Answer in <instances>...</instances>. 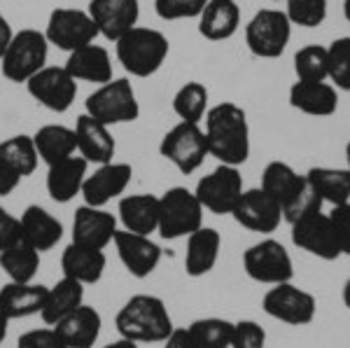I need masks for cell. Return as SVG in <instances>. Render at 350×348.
I'll return each mask as SVG.
<instances>
[{
	"label": "cell",
	"mask_w": 350,
	"mask_h": 348,
	"mask_svg": "<svg viewBox=\"0 0 350 348\" xmlns=\"http://www.w3.org/2000/svg\"><path fill=\"white\" fill-rule=\"evenodd\" d=\"M206 143L208 155L219 164L236 166L245 164L250 157V124L241 105L224 101L206 112Z\"/></svg>",
	"instance_id": "cell-1"
},
{
	"label": "cell",
	"mask_w": 350,
	"mask_h": 348,
	"mask_svg": "<svg viewBox=\"0 0 350 348\" xmlns=\"http://www.w3.org/2000/svg\"><path fill=\"white\" fill-rule=\"evenodd\" d=\"M122 339L135 344H163L175 330L166 304L157 295H133L115 318Z\"/></svg>",
	"instance_id": "cell-2"
},
{
	"label": "cell",
	"mask_w": 350,
	"mask_h": 348,
	"mask_svg": "<svg viewBox=\"0 0 350 348\" xmlns=\"http://www.w3.org/2000/svg\"><path fill=\"white\" fill-rule=\"evenodd\" d=\"M117 47V61L122 68L131 72L133 77H150L163 66L171 44L168 38L157 28L135 26L126 36H122L115 42Z\"/></svg>",
	"instance_id": "cell-3"
},
{
	"label": "cell",
	"mask_w": 350,
	"mask_h": 348,
	"mask_svg": "<svg viewBox=\"0 0 350 348\" xmlns=\"http://www.w3.org/2000/svg\"><path fill=\"white\" fill-rule=\"evenodd\" d=\"M203 206L187 187H171L159 196V232L161 239H187L203 227Z\"/></svg>",
	"instance_id": "cell-4"
},
{
	"label": "cell",
	"mask_w": 350,
	"mask_h": 348,
	"mask_svg": "<svg viewBox=\"0 0 350 348\" xmlns=\"http://www.w3.org/2000/svg\"><path fill=\"white\" fill-rule=\"evenodd\" d=\"M47 54L49 42L44 33L38 28H24V31L14 33L10 47L5 49L3 59H0V72L10 82L26 84L36 72H40L47 66Z\"/></svg>",
	"instance_id": "cell-5"
},
{
	"label": "cell",
	"mask_w": 350,
	"mask_h": 348,
	"mask_svg": "<svg viewBox=\"0 0 350 348\" xmlns=\"http://www.w3.org/2000/svg\"><path fill=\"white\" fill-rule=\"evenodd\" d=\"M84 110L89 117L98 120L105 126L126 124V122H135L140 115V105L135 98L133 84L126 77L120 80H110L100 84L94 94H89L84 101Z\"/></svg>",
	"instance_id": "cell-6"
},
{
	"label": "cell",
	"mask_w": 350,
	"mask_h": 348,
	"mask_svg": "<svg viewBox=\"0 0 350 348\" xmlns=\"http://www.w3.org/2000/svg\"><path fill=\"white\" fill-rule=\"evenodd\" d=\"M243 269L247 278L262 285H280L295 278L290 252L275 239H264L243 252Z\"/></svg>",
	"instance_id": "cell-7"
},
{
	"label": "cell",
	"mask_w": 350,
	"mask_h": 348,
	"mask_svg": "<svg viewBox=\"0 0 350 348\" xmlns=\"http://www.w3.org/2000/svg\"><path fill=\"white\" fill-rule=\"evenodd\" d=\"M262 308L273 321L301 327V325H310L315 321L318 299L308 290L299 288L290 280V283L271 285L267 295L262 297Z\"/></svg>",
	"instance_id": "cell-8"
},
{
	"label": "cell",
	"mask_w": 350,
	"mask_h": 348,
	"mask_svg": "<svg viewBox=\"0 0 350 348\" xmlns=\"http://www.w3.org/2000/svg\"><path fill=\"white\" fill-rule=\"evenodd\" d=\"M159 155L166 161H171L180 173L189 176V173L199 171L208 157L206 133H203V129L199 124L178 122V124H175L171 131H166V136L161 138Z\"/></svg>",
	"instance_id": "cell-9"
},
{
	"label": "cell",
	"mask_w": 350,
	"mask_h": 348,
	"mask_svg": "<svg viewBox=\"0 0 350 348\" xmlns=\"http://www.w3.org/2000/svg\"><path fill=\"white\" fill-rule=\"evenodd\" d=\"M292 24L280 10H259L245 26L247 49L259 59H278L290 44Z\"/></svg>",
	"instance_id": "cell-10"
},
{
	"label": "cell",
	"mask_w": 350,
	"mask_h": 348,
	"mask_svg": "<svg viewBox=\"0 0 350 348\" xmlns=\"http://www.w3.org/2000/svg\"><path fill=\"white\" fill-rule=\"evenodd\" d=\"M194 194L201 201L203 211L213 213V215H231L243 194L241 171L236 166L219 164L215 171H211L196 183Z\"/></svg>",
	"instance_id": "cell-11"
},
{
	"label": "cell",
	"mask_w": 350,
	"mask_h": 348,
	"mask_svg": "<svg viewBox=\"0 0 350 348\" xmlns=\"http://www.w3.org/2000/svg\"><path fill=\"white\" fill-rule=\"evenodd\" d=\"M98 28H96L94 19L89 16L87 10L75 8H56L47 19V38L49 44L64 49V52H75V49L92 44L98 38Z\"/></svg>",
	"instance_id": "cell-12"
},
{
	"label": "cell",
	"mask_w": 350,
	"mask_h": 348,
	"mask_svg": "<svg viewBox=\"0 0 350 348\" xmlns=\"http://www.w3.org/2000/svg\"><path fill=\"white\" fill-rule=\"evenodd\" d=\"M292 229V243L299 250L308 252V255L318 257L325 262H334L343 255L341 245H338L334 224H332L327 213H313V215L304 217L295 224H290Z\"/></svg>",
	"instance_id": "cell-13"
},
{
	"label": "cell",
	"mask_w": 350,
	"mask_h": 348,
	"mask_svg": "<svg viewBox=\"0 0 350 348\" xmlns=\"http://www.w3.org/2000/svg\"><path fill=\"white\" fill-rule=\"evenodd\" d=\"M26 89L33 101H38L42 108L52 112H66L75 103L77 80L64 66H44L40 72H36L26 82Z\"/></svg>",
	"instance_id": "cell-14"
},
{
	"label": "cell",
	"mask_w": 350,
	"mask_h": 348,
	"mask_svg": "<svg viewBox=\"0 0 350 348\" xmlns=\"http://www.w3.org/2000/svg\"><path fill=\"white\" fill-rule=\"evenodd\" d=\"M231 217L250 232L273 234L283 222V211H280L278 201L269 196L262 187H252L243 189L239 204L231 211Z\"/></svg>",
	"instance_id": "cell-15"
},
{
	"label": "cell",
	"mask_w": 350,
	"mask_h": 348,
	"mask_svg": "<svg viewBox=\"0 0 350 348\" xmlns=\"http://www.w3.org/2000/svg\"><path fill=\"white\" fill-rule=\"evenodd\" d=\"M133 168L124 161H108L100 164L94 173L84 178L82 199L87 206L94 209H105L112 199H122L126 187L131 185Z\"/></svg>",
	"instance_id": "cell-16"
},
{
	"label": "cell",
	"mask_w": 350,
	"mask_h": 348,
	"mask_svg": "<svg viewBox=\"0 0 350 348\" xmlns=\"http://www.w3.org/2000/svg\"><path fill=\"white\" fill-rule=\"evenodd\" d=\"M115 250L120 257L122 267L126 269V273H131L133 278H148L154 273V269L161 262V248L159 243H154L150 237L143 234H131L126 229H117L115 239Z\"/></svg>",
	"instance_id": "cell-17"
},
{
	"label": "cell",
	"mask_w": 350,
	"mask_h": 348,
	"mask_svg": "<svg viewBox=\"0 0 350 348\" xmlns=\"http://www.w3.org/2000/svg\"><path fill=\"white\" fill-rule=\"evenodd\" d=\"M87 12L100 36L105 40L117 42L131 28L138 26L140 3L138 0H92Z\"/></svg>",
	"instance_id": "cell-18"
},
{
	"label": "cell",
	"mask_w": 350,
	"mask_h": 348,
	"mask_svg": "<svg viewBox=\"0 0 350 348\" xmlns=\"http://www.w3.org/2000/svg\"><path fill=\"white\" fill-rule=\"evenodd\" d=\"M117 217L105 209L80 206L72 220V243L87 245V248L105 250L117 234Z\"/></svg>",
	"instance_id": "cell-19"
},
{
	"label": "cell",
	"mask_w": 350,
	"mask_h": 348,
	"mask_svg": "<svg viewBox=\"0 0 350 348\" xmlns=\"http://www.w3.org/2000/svg\"><path fill=\"white\" fill-rule=\"evenodd\" d=\"M89 176V161L80 155H72L68 159H61L56 164L47 166V194L56 204H70L77 194H82L84 178Z\"/></svg>",
	"instance_id": "cell-20"
},
{
	"label": "cell",
	"mask_w": 350,
	"mask_h": 348,
	"mask_svg": "<svg viewBox=\"0 0 350 348\" xmlns=\"http://www.w3.org/2000/svg\"><path fill=\"white\" fill-rule=\"evenodd\" d=\"M75 138H77V152L89 164H108L117 152V143L110 133V126L100 124L98 120L89 117L87 112L77 117L75 122Z\"/></svg>",
	"instance_id": "cell-21"
},
{
	"label": "cell",
	"mask_w": 350,
	"mask_h": 348,
	"mask_svg": "<svg viewBox=\"0 0 350 348\" xmlns=\"http://www.w3.org/2000/svg\"><path fill=\"white\" fill-rule=\"evenodd\" d=\"M100 327H103V318L94 306L82 304L80 308L66 316L64 321L54 325L56 334L68 348H94V344L100 336Z\"/></svg>",
	"instance_id": "cell-22"
},
{
	"label": "cell",
	"mask_w": 350,
	"mask_h": 348,
	"mask_svg": "<svg viewBox=\"0 0 350 348\" xmlns=\"http://www.w3.org/2000/svg\"><path fill=\"white\" fill-rule=\"evenodd\" d=\"M222 248V237L217 229L201 227L187 237V252H185V273L189 278H201L215 269Z\"/></svg>",
	"instance_id": "cell-23"
},
{
	"label": "cell",
	"mask_w": 350,
	"mask_h": 348,
	"mask_svg": "<svg viewBox=\"0 0 350 348\" xmlns=\"http://www.w3.org/2000/svg\"><path fill=\"white\" fill-rule=\"evenodd\" d=\"M64 68L75 77L77 82H94L105 84L112 80V61L110 52L100 44H84V47L75 49L68 54Z\"/></svg>",
	"instance_id": "cell-24"
},
{
	"label": "cell",
	"mask_w": 350,
	"mask_h": 348,
	"mask_svg": "<svg viewBox=\"0 0 350 348\" xmlns=\"http://www.w3.org/2000/svg\"><path fill=\"white\" fill-rule=\"evenodd\" d=\"M44 297H47V285L40 283H8L0 288V311L10 321H21L31 318L42 311Z\"/></svg>",
	"instance_id": "cell-25"
},
{
	"label": "cell",
	"mask_w": 350,
	"mask_h": 348,
	"mask_svg": "<svg viewBox=\"0 0 350 348\" xmlns=\"http://www.w3.org/2000/svg\"><path fill=\"white\" fill-rule=\"evenodd\" d=\"M122 229L131 234L152 237L159 227V196L154 194H129L120 199Z\"/></svg>",
	"instance_id": "cell-26"
},
{
	"label": "cell",
	"mask_w": 350,
	"mask_h": 348,
	"mask_svg": "<svg viewBox=\"0 0 350 348\" xmlns=\"http://www.w3.org/2000/svg\"><path fill=\"white\" fill-rule=\"evenodd\" d=\"M105 265H108V257L105 250L87 248L80 243H70L61 255V269H64V276L72 278L82 285H96L105 273Z\"/></svg>",
	"instance_id": "cell-27"
},
{
	"label": "cell",
	"mask_w": 350,
	"mask_h": 348,
	"mask_svg": "<svg viewBox=\"0 0 350 348\" xmlns=\"http://www.w3.org/2000/svg\"><path fill=\"white\" fill-rule=\"evenodd\" d=\"M19 220L24 241L28 245H33L38 252L52 250L64 239V224H61V220H56L47 209H42V206H26V211L21 213Z\"/></svg>",
	"instance_id": "cell-28"
},
{
	"label": "cell",
	"mask_w": 350,
	"mask_h": 348,
	"mask_svg": "<svg viewBox=\"0 0 350 348\" xmlns=\"http://www.w3.org/2000/svg\"><path fill=\"white\" fill-rule=\"evenodd\" d=\"M290 105L310 117H329L338 110V92L329 82H295L290 87Z\"/></svg>",
	"instance_id": "cell-29"
},
{
	"label": "cell",
	"mask_w": 350,
	"mask_h": 348,
	"mask_svg": "<svg viewBox=\"0 0 350 348\" xmlns=\"http://www.w3.org/2000/svg\"><path fill=\"white\" fill-rule=\"evenodd\" d=\"M241 26V10L236 0H208L199 14V33L206 40L219 42L236 36Z\"/></svg>",
	"instance_id": "cell-30"
},
{
	"label": "cell",
	"mask_w": 350,
	"mask_h": 348,
	"mask_svg": "<svg viewBox=\"0 0 350 348\" xmlns=\"http://www.w3.org/2000/svg\"><path fill=\"white\" fill-rule=\"evenodd\" d=\"M82 304H84V285L64 276L61 280H56V285L47 288V297H44L40 318L44 321V325H52L54 327L56 323L64 321L66 316H70Z\"/></svg>",
	"instance_id": "cell-31"
},
{
	"label": "cell",
	"mask_w": 350,
	"mask_h": 348,
	"mask_svg": "<svg viewBox=\"0 0 350 348\" xmlns=\"http://www.w3.org/2000/svg\"><path fill=\"white\" fill-rule=\"evenodd\" d=\"M33 143H36L40 161H44L47 166H52L61 159H68V157L77 152L75 129H68L64 124L40 126L36 131V136H33Z\"/></svg>",
	"instance_id": "cell-32"
},
{
	"label": "cell",
	"mask_w": 350,
	"mask_h": 348,
	"mask_svg": "<svg viewBox=\"0 0 350 348\" xmlns=\"http://www.w3.org/2000/svg\"><path fill=\"white\" fill-rule=\"evenodd\" d=\"M306 180L315 194L323 199V204H348L350 201V171L348 168L332 166H313L308 168Z\"/></svg>",
	"instance_id": "cell-33"
},
{
	"label": "cell",
	"mask_w": 350,
	"mask_h": 348,
	"mask_svg": "<svg viewBox=\"0 0 350 348\" xmlns=\"http://www.w3.org/2000/svg\"><path fill=\"white\" fill-rule=\"evenodd\" d=\"M304 183H306V176H299L290 164H285V161H269L264 166L262 185L259 187L269 196H273L280 204V211H283V206L290 204V199L304 187Z\"/></svg>",
	"instance_id": "cell-34"
},
{
	"label": "cell",
	"mask_w": 350,
	"mask_h": 348,
	"mask_svg": "<svg viewBox=\"0 0 350 348\" xmlns=\"http://www.w3.org/2000/svg\"><path fill=\"white\" fill-rule=\"evenodd\" d=\"M0 269L12 283H33L40 271V252L26 241L0 252Z\"/></svg>",
	"instance_id": "cell-35"
},
{
	"label": "cell",
	"mask_w": 350,
	"mask_h": 348,
	"mask_svg": "<svg viewBox=\"0 0 350 348\" xmlns=\"http://www.w3.org/2000/svg\"><path fill=\"white\" fill-rule=\"evenodd\" d=\"M0 157L12 166V171L19 178L33 176L38 168V150L36 143H33V136H26V133H19V136H12L0 143Z\"/></svg>",
	"instance_id": "cell-36"
},
{
	"label": "cell",
	"mask_w": 350,
	"mask_h": 348,
	"mask_svg": "<svg viewBox=\"0 0 350 348\" xmlns=\"http://www.w3.org/2000/svg\"><path fill=\"white\" fill-rule=\"evenodd\" d=\"M173 112L180 122L199 124L208 112V89L201 82H185L173 96Z\"/></svg>",
	"instance_id": "cell-37"
},
{
	"label": "cell",
	"mask_w": 350,
	"mask_h": 348,
	"mask_svg": "<svg viewBox=\"0 0 350 348\" xmlns=\"http://www.w3.org/2000/svg\"><path fill=\"white\" fill-rule=\"evenodd\" d=\"M295 72L299 82H327L329 66H327V47L323 44H306L295 54Z\"/></svg>",
	"instance_id": "cell-38"
},
{
	"label": "cell",
	"mask_w": 350,
	"mask_h": 348,
	"mask_svg": "<svg viewBox=\"0 0 350 348\" xmlns=\"http://www.w3.org/2000/svg\"><path fill=\"white\" fill-rule=\"evenodd\" d=\"M187 330L194 334L203 348H229L231 334H234V323L224 318H196L194 323L187 325Z\"/></svg>",
	"instance_id": "cell-39"
},
{
	"label": "cell",
	"mask_w": 350,
	"mask_h": 348,
	"mask_svg": "<svg viewBox=\"0 0 350 348\" xmlns=\"http://www.w3.org/2000/svg\"><path fill=\"white\" fill-rule=\"evenodd\" d=\"M327 66H329V84L336 92H350V38H336L327 47Z\"/></svg>",
	"instance_id": "cell-40"
},
{
	"label": "cell",
	"mask_w": 350,
	"mask_h": 348,
	"mask_svg": "<svg viewBox=\"0 0 350 348\" xmlns=\"http://www.w3.org/2000/svg\"><path fill=\"white\" fill-rule=\"evenodd\" d=\"M287 3V19L292 26L301 28H318L327 19L329 0H285Z\"/></svg>",
	"instance_id": "cell-41"
},
{
	"label": "cell",
	"mask_w": 350,
	"mask_h": 348,
	"mask_svg": "<svg viewBox=\"0 0 350 348\" xmlns=\"http://www.w3.org/2000/svg\"><path fill=\"white\" fill-rule=\"evenodd\" d=\"M320 211H323V199L315 194V189L310 187L308 180H306L304 183V187L290 199V204L283 206V220L287 224H295V222L313 215V213H320Z\"/></svg>",
	"instance_id": "cell-42"
},
{
	"label": "cell",
	"mask_w": 350,
	"mask_h": 348,
	"mask_svg": "<svg viewBox=\"0 0 350 348\" xmlns=\"http://www.w3.org/2000/svg\"><path fill=\"white\" fill-rule=\"evenodd\" d=\"M208 0H154V10L163 21L199 19Z\"/></svg>",
	"instance_id": "cell-43"
},
{
	"label": "cell",
	"mask_w": 350,
	"mask_h": 348,
	"mask_svg": "<svg viewBox=\"0 0 350 348\" xmlns=\"http://www.w3.org/2000/svg\"><path fill=\"white\" fill-rule=\"evenodd\" d=\"M267 346V330L257 321H239L234 323L229 348H264Z\"/></svg>",
	"instance_id": "cell-44"
},
{
	"label": "cell",
	"mask_w": 350,
	"mask_h": 348,
	"mask_svg": "<svg viewBox=\"0 0 350 348\" xmlns=\"http://www.w3.org/2000/svg\"><path fill=\"white\" fill-rule=\"evenodd\" d=\"M16 348H68L61 336L56 334V330L49 325V327H36L28 330L19 336L16 341Z\"/></svg>",
	"instance_id": "cell-45"
},
{
	"label": "cell",
	"mask_w": 350,
	"mask_h": 348,
	"mask_svg": "<svg viewBox=\"0 0 350 348\" xmlns=\"http://www.w3.org/2000/svg\"><path fill=\"white\" fill-rule=\"evenodd\" d=\"M327 215H329L332 224H334V232H336L338 245H341V252L350 257V201L348 204L332 206V213H327Z\"/></svg>",
	"instance_id": "cell-46"
},
{
	"label": "cell",
	"mask_w": 350,
	"mask_h": 348,
	"mask_svg": "<svg viewBox=\"0 0 350 348\" xmlns=\"http://www.w3.org/2000/svg\"><path fill=\"white\" fill-rule=\"evenodd\" d=\"M19 241H24V232H21V220L14 217L10 211L0 209V252L12 248Z\"/></svg>",
	"instance_id": "cell-47"
},
{
	"label": "cell",
	"mask_w": 350,
	"mask_h": 348,
	"mask_svg": "<svg viewBox=\"0 0 350 348\" xmlns=\"http://www.w3.org/2000/svg\"><path fill=\"white\" fill-rule=\"evenodd\" d=\"M163 348H203V346L194 339V334L187 327H175L168 334V339L163 341Z\"/></svg>",
	"instance_id": "cell-48"
},
{
	"label": "cell",
	"mask_w": 350,
	"mask_h": 348,
	"mask_svg": "<svg viewBox=\"0 0 350 348\" xmlns=\"http://www.w3.org/2000/svg\"><path fill=\"white\" fill-rule=\"evenodd\" d=\"M19 183H21V178L16 176V173L12 171V166L0 157V196L12 194L14 189L19 187Z\"/></svg>",
	"instance_id": "cell-49"
},
{
	"label": "cell",
	"mask_w": 350,
	"mask_h": 348,
	"mask_svg": "<svg viewBox=\"0 0 350 348\" xmlns=\"http://www.w3.org/2000/svg\"><path fill=\"white\" fill-rule=\"evenodd\" d=\"M14 33H12V26H10V21L5 19L3 14H0V59H3L5 49L10 47V42H12Z\"/></svg>",
	"instance_id": "cell-50"
},
{
	"label": "cell",
	"mask_w": 350,
	"mask_h": 348,
	"mask_svg": "<svg viewBox=\"0 0 350 348\" xmlns=\"http://www.w3.org/2000/svg\"><path fill=\"white\" fill-rule=\"evenodd\" d=\"M103 348H140L135 341H131V339H117V341H112V344H108V346H103Z\"/></svg>",
	"instance_id": "cell-51"
},
{
	"label": "cell",
	"mask_w": 350,
	"mask_h": 348,
	"mask_svg": "<svg viewBox=\"0 0 350 348\" xmlns=\"http://www.w3.org/2000/svg\"><path fill=\"white\" fill-rule=\"evenodd\" d=\"M8 330H10V318L5 316L3 311H0V344L8 339Z\"/></svg>",
	"instance_id": "cell-52"
},
{
	"label": "cell",
	"mask_w": 350,
	"mask_h": 348,
	"mask_svg": "<svg viewBox=\"0 0 350 348\" xmlns=\"http://www.w3.org/2000/svg\"><path fill=\"white\" fill-rule=\"evenodd\" d=\"M341 299H343V306L350 311V278L343 283V290H341Z\"/></svg>",
	"instance_id": "cell-53"
},
{
	"label": "cell",
	"mask_w": 350,
	"mask_h": 348,
	"mask_svg": "<svg viewBox=\"0 0 350 348\" xmlns=\"http://www.w3.org/2000/svg\"><path fill=\"white\" fill-rule=\"evenodd\" d=\"M343 16L350 21V0H343Z\"/></svg>",
	"instance_id": "cell-54"
},
{
	"label": "cell",
	"mask_w": 350,
	"mask_h": 348,
	"mask_svg": "<svg viewBox=\"0 0 350 348\" xmlns=\"http://www.w3.org/2000/svg\"><path fill=\"white\" fill-rule=\"evenodd\" d=\"M346 168H348V171H350V140H348V143H346Z\"/></svg>",
	"instance_id": "cell-55"
},
{
	"label": "cell",
	"mask_w": 350,
	"mask_h": 348,
	"mask_svg": "<svg viewBox=\"0 0 350 348\" xmlns=\"http://www.w3.org/2000/svg\"><path fill=\"white\" fill-rule=\"evenodd\" d=\"M273 3H280V0H273Z\"/></svg>",
	"instance_id": "cell-56"
}]
</instances>
